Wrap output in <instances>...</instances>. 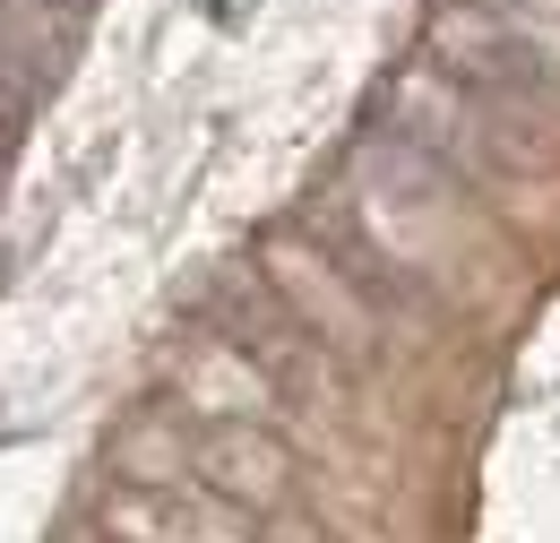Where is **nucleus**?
Instances as JSON below:
<instances>
[{"mask_svg":"<svg viewBox=\"0 0 560 543\" xmlns=\"http://www.w3.org/2000/svg\"><path fill=\"white\" fill-rule=\"evenodd\" d=\"M380 138L415 147L422 164H440L448 182H509V173L535 164V122L491 113L483 95L448 86L431 61L388 78V95H380Z\"/></svg>","mask_w":560,"mask_h":543,"instance_id":"1","label":"nucleus"},{"mask_svg":"<svg viewBox=\"0 0 560 543\" xmlns=\"http://www.w3.org/2000/svg\"><path fill=\"white\" fill-rule=\"evenodd\" d=\"M422 61L448 86L483 95L491 113H517V122H535L560 95V44L535 35L517 9H491V0H440L422 18Z\"/></svg>","mask_w":560,"mask_h":543,"instance_id":"2","label":"nucleus"},{"mask_svg":"<svg viewBox=\"0 0 560 543\" xmlns=\"http://www.w3.org/2000/svg\"><path fill=\"white\" fill-rule=\"evenodd\" d=\"M208 337H224L233 354H250L277 397H302V406H328V397H337V371H346V362H337L328 345L302 337V320L268 293V276H224V285H215L208 293Z\"/></svg>","mask_w":560,"mask_h":543,"instance_id":"3","label":"nucleus"},{"mask_svg":"<svg viewBox=\"0 0 560 543\" xmlns=\"http://www.w3.org/2000/svg\"><path fill=\"white\" fill-rule=\"evenodd\" d=\"M268 293H277L284 311L302 320V337L328 345L337 362H371V354H380V328H388V320H380V311L353 293L346 276L311 251V233H302V224L268 242Z\"/></svg>","mask_w":560,"mask_h":543,"instance_id":"4","label":"nucleus"},{"mask_svg":"<svg viewBox=\"0 0 560 543\" xmlns=\"http://www.w3.org/2000/svg\"><path fill=\"white\" fill-rule=\"evenodd\" d=\"M95 527L113 543H250V509L190 483H113Z\"/></svg>","mask_w":560,"mask_h":543,"instance_id":"5","label":"nucleus"},{"mask_svg":"<svg viewBox=\"0 0 560 543\" xmlns=\"http://www.w3.org/2000/svg\"><path fill=\"white\" fill-rule=\"evenodd\" d=\"M190 483L259 518V509L293 500V449H284L268 423H199V440H190Z\"/></svg>","mask_w":560,"mask_h":543,"instance_id":"6","label":"nucleus"},{"mask_svg":"<svg viewBox=\"0 0 560 543\" xmlns=\"http://www.w3.org/2000/svg\"><path fill=\"white\" fill-rule=\"evenodd\" d=\"M302 233H311V251H319L328 268L346 276V285L362 293V302H371V311H380V320H388V328H397V320H415V311H431L422 276L406 268V259H397V251H388L380 233H362L353 216H337L328 199H311V207H302Z\"/></svg>","mask_w":560,"mask_h":543,"instance_id":"7","label":"nucleus"},{"mask_svg":"<svg viewBox=\"0 0 560 543\" xmlns=\"http://www.w3.org/2000/svg\"><path fill=\"white\" fill-rule=\"evenodd\" d=\"M173 397L199 414V423H268V414H277L268 371H259L250 354H233L224 337L182 345V362H173Z\"/></svg>","mask_w":560,"mask_h":543,"instance_id":"8","label":"nucleus"},{"mask_svg":"<svg viewBox=\"0 0 560 543\" xmlns=\"http://www.w3.org/2000/svg\"><path fill=\"white\" fill-rule=\"evenodd\" d=\"M78 44H86V9L78 0H0V61L35 95H52L70 78Z\"/></svg>","mask_w":560,"mask_h":543,"instance_id":"9","label":"nucleus"},{"mask_svg":"<svg viewBox=\"0 0 560 543\" xmlns=\"http://www.w3.org/2000/svg\"><path fill=\"white\" fill-rule=\"evenodd\" d=\"M35 104H44V95L0 61V147H18V130H26V113H35Z\"/></svg>","mask_w":560,"mask_h":543,"instance_id":"10","label":"nucleus"},{"mask_svg":"<svg viewBox=\"0 0 560 543\" xmlns=\"http://www.w3.org/2000/svg\"><path fill=\"white\" fill-rule=\"evenodd\" d=\"M0 182H9V147H0Z\"/></svg>","mask_w":560,"mask_h":543,"instance_id":"11","label":"nucleus"},{"mask_svg":"<svg viewBox=\"0 0 560 543\" xmlns=\"http://www.w3.org/2000/svg\"><path fill=\"white\" fill-rule=\"evenodd\" d=\"M78 9H86V0H78Z\"/></svg>","mask_w":560,"mask_h":543,"instance_id":"12","label":"nucleus"}]
</instances>
